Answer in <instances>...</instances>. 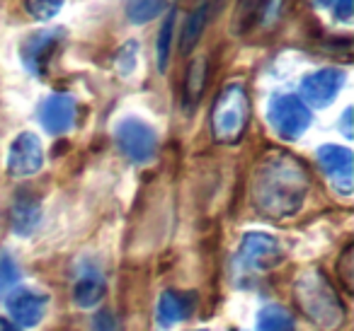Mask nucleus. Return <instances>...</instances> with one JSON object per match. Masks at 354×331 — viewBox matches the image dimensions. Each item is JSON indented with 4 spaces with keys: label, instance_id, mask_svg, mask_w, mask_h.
Returning <instances> with one entry per match:
<instances>
[{
    "label": "nucleus",
    "instance_id": "obj_1",
    "mask_svg": "<svg viewBox=\"0 0 354 331\" xmlns=\"http://www.w3.org/2000/svg\"><path fill=\"white\" fill-rule=\"evenodd\" d=\"M308 194V172L286 152H270L257 165L252 179L255 208L267 218H289L304 205Z\"/></svg>",
    "mask_w": 354,
    "mask_h": 331
},
{
    "label": "nucleus",
    "instance_id": "obj_2",
    "mask_svg": "<svg viewBox=\"0 0 354 331\" xmlns=\"http://www.w3.org/2000/svg\"><path fill=\"white\" fill-rule=\"evenodd\" d=\"M296 302L301 312L313 321L318 329L335 331L344 324V305L335 292L333 283L320 271H308L294 285Z\"/></svg>",
    "mask_w": 354,
    "mask_h": 331
},
{
    "label": "nucleus",
    "instance_id": "obj_3",
    "mask_svg": "<svg viewBox=\"0 0 354 331\" xmlns=\"http://www.w3.org/2000/svg\"><path fill=\"white\" fill-rule=\"evenodd\" d=\"M250 121V99L241 83H231L221 90L212 109V133L221 146H233L243 138Z\"/></svg>",
    "mask_w": 354,
    "mask_h": 331
},
{
    "label": "nucleus",
    "instance_id": "obj_4",
    "mask_svg": "<svg viewBox=\"0 0 354 331\" xmlns=\"http://www.w3.org/2000/svg\"><path fill=\"white\" fill-rule=\"evenodd\" d=\"M114 138H117V146L124 152V157L136 162V165H146V162H151L156 157V131L146 121H141V119H124V121H119Z\"/></svg>",
    "mask_w": 354,
    "mask_h": 331
},
{
    "label": "nucleus",
    "instance_id": "obj_5",
    "mask_svg": "<svg viewBox=\"0 0 354 331\" xmlns=\"http://www.w3.org/2000/svg\"><path fill=\"white\" fill-rule=\"evenodd\" d=\"M270 123L277 136L284 141H296L304 136L310 123V109L296 94H279L270 104Z\"/></svg>",
    "mask_w": 354,
    "mask_h": 331
},
{
    "label": "nucleus",
    "instance_id": "obj_6",
    "mask_svg": "<svg viewBox=\"0 0 354 331\" xmlns=\"http://www.w3.org/2000/svg\"><path fill=\"white\" fill-rule=\"evenodd\" d=\"M6 307L12 324H17L20 329H32L44 319L46 307H49V295L32 290V288H17V290H10L6 295Z\"/></svg>",
    "mask_w": 354,
    "mask_h": 331
},
{
    "label": "nucleus",
    "instance_id": "obj_7",
    "mask_svg": "<svg viewBox=\"0 0 354 331\" xmlns=\"http://www.w3.org/2000/svg\"><path fill=\"white\" fill-rule=\"evenodd\" d=\"M318 162L325 174H328L330 184H333L339 194H344V196L352 194V177H354L352 150H347V148H342V146H323L318 150Z\"/></svg>",
    "mask_w": 354,
    "mask_h": 331
},
{
    "label": "nucleus",
    "instance_id": "obj_8",
    "mask_svg": "<svg viewBox=\"0 0 354 331\" xmlns=\"http://www.w3.org/2000/svg\"><path fill=\"white\" fill-rule=\"evenodd\" d=\"M44 165V150L35 133H20L8 152V172L12 177H32Z\"/></svg>",
    "mask_w": 354,
    "mask_h": 331
},
{
    "label": "nucleus",
    "instance_id": "obj_9",
    "mask_svg": "<svg viewBox=\"0 0 354 331\" xmlns=\"http://www.w3.org/2000/svg\"><path fill=\"white\" fill-rule=\"evenodd\" d=\"M241 259L255 271H270L281 263V247L272 234L248 232L241 242Z\"/></svg>",
    "mask_w": 354,
    "mask_h": 331
},
{
    "label": "nucleus",
    "instance_id": "obj_10",
    "mask_svg": "<svg viewBox=\"0 0 354 331\" xmlns=\"http://www.w3.org/2000/svg\"><path fill=\"white\" fill-rule=\"evenodd\" d=\"M61 41H64V32L61 30L35 32V34L27 37L25 44H22V63H25L35 75L46 73L51 56L56 54Z\"/></svg>",
    "mask_w": 354,
    "mask_h": 331
},
{
    "label": "nucleus",
    "instance_id": "obj_11",
    "mask_svg": "<svg viewBox=\"0 0 354 331\" xmlns=\"http://www.w3.org/2000/svg\"><path fill=\"white\" fill-rule=\"evenodd\" d=\"M78 117V107H75V99L71 94L56 92L41 102L39 107V121L51 136H61V133H68L75 123Z\"/></svg>",
    "mask_w": 354,
    "mask_h": 331
},
{
    "label": "nucleus",
    "instance_id": "obj_12",
    "mask_svg": "<svg viewBox=\"0 0 354 331\" xmlns=\"http://www.w3.org/2000/svg\"><path fill=\"white\" fill-rule=\"evenodd\" d=\"M344 83V73L337 68H323L310 73L308 78L301 83V92H304V99L313 107H328L337 92L342 90Z\"/></svg>",
    "mask_w": 354,
    "mask_h": 331
},
{
    "label": "nucleus",
    "instance_id": "obj_13",
    "mask_svg": "<svg viewBox=\"0 0 354 331\" xmlns=\"http://www.w3.org/2000/svg\"><path fill=\"white\" fill-rule=\"evenodd\" d=\"M104 295V276L95 266H83V271L75 276L73 283V300L78 307L88 310L95 307Z\"/></svg>",
    "mask_w": 354,
    "mask_h": 331
},
{
    "label": "nucleus",
    "instance_id": "obj_14",
    "mask_svg": "<svg viewBox=\"0 0 354 331\" xmlns=\"http://www.w3.org/2000/svg\"><path fill=\"white\" fill-rule=\"evenodd\" d=\"M192 307L194 302L189 295H180V292H170V290L162 292L160 300H158V324L162 329H170V326L187 319Z\"/></svg>",
    "mask_w": 354,
    "mask_h": 331
},
{
    "label": "nucleus",
    "instance_id": "obj_15",
    "mask_svg": "<svg viewBox=\"0 0 354 331\" xmlns=\"http://www.w3.org/2000/svg\"><path fill=\"white\" fill-rule=\"evenodd\" d=\"M41 220L39 201L35 196H17L15 205H12V230L22 237L32 234Z\"/></svg>",
    "mask_w": 354,
    "mask_h": 331
},
{
    "label": "nucleus",
    "instance_id": "obj_16",
    "mask_svg": "<svg viewBox=\"0 0 354 331\" xmlns=\"http://www.w3.org/2000/svg\"><path fill=\"white\" fill-rule=\"evenodd\" d=\"M204 85H207V59H197L192 61L187 70V78H185V88H183V102L187 107V112H192L194 104L202 99Z\"/></svg>",
    "mask_w": 354,
    "mask_h": 331
},
{
    "label": "nucleus",
    "instance_id": "obj_17",
    "mask_svg": "<svg viewBox=\"0 0 354 331\" xmlns=\"http://www.w3.org/2000/svg\"><path fill=\"white\" fill-rule=\"evenodd\" d=\"M257 331H296L294 317L281 305H267L257 312Z\"/></svg>",
    "mask_w": 354,
    "mask_h": 331
},
{
    "label": "nucleus",
    "instance_id": "obj_18",
    "mask_svg": "<svg viewBox=\"0 0 354 331\" xmlns=\"http://www.w3.org/2000/svg\"><path fill=\"white\" fill-rule=\"evenodd\" d=\"M207 17H209L207 3L199 6L197 10H192V15L187 17V22H185V27H183V39H180V51H183V54H189V51L199 44L204 27H207Z\"/></svg>",
    "mask_w": 354,
    "mask_h": 331
},
{
    "label": "nucleus",
    "instance_id": "obj_19",
    "mask_svg": "<svg viewBox=\"0 0 354 331\" xmlns=\"http://www.w3.org/2000/svg\"><path fill=\"white\" fill-rule=\"evenodd\" d=\"M165 8V0H127V17L133 25H146L156 20Z\"/></svg>",
    "mask_w": 354,
    "mask_h": 331
},
{
    "label": "nucleus",
    "instance_id": "obj_20",
    "mask_svg": "<svg viewBox=\"0 0 354 331\" xmlns=\"http://www.w3.org/2000/svg\"><path fill=\"white\" fill-rule=\"evenodd\" d=\"M172 30H175V10L167 12L165 22H162V30L158 34V70L165 73L167 61H170V41H172Z\"/></svg>",
    "mask_w": 354,
    "mask_h": 331
},
{
    "label": "nucleus",
    "instance_id": "obj_21",
    "mask_svg": "<svg viewBox=\"0 0 354 331\" xmlns=\"http://www.w3.org/2000/svg\"><path fill=\"white\" fill-rule=\"evenodd\" d=\"M20 281V268L10 254H0V297H6L12 290V285Z\"/></svg>",
    "mask_w": 354,
    "mask_h": 331
},
{
    "label": "nucleus",
    "instance_id": "obj_22",
    "mask_svg": "<svg viewBox=\"0 0 354 331\" xmlns=\"http://www.w3.org/2000/svg\"><path fill=\"white\" fill-rule=\"evenodd\" d=\"M64 0H25V8L37 20H51L61 10Z\"/></svg>",
    "mask_w": 354,
    "mask_h": 331
},
{
    "label": "nucleus",
    "instance_id": "obj_23",
    "mask_svg": "<svg viewBox=\"0 0 354 331\" xmlns=\"http://www.w3.org/2000/svg\"><path fill=\"white\" fill-rule=\"evenodd\" d=\"M117 70L122 75H129L133 70V66H136V44L133 41H129L124 49H119V54H117Z\"/></svg>",
    "mask_w": 354,
    "mask_h": 331
},
{
    "label": "nucleus",
    "instance_id": "obj_24",
    "mask_svg": "<svg viewBox=\"0 0 354 331\" xmlns=\"http://www.w3.org/2000/svg\"><path fill=\"white\" fill-rule=\"evenodd\" d=\"M95 331H117V321H114V317L109 314V312H100L97 317H95Z\"/></svg>",
    "mask_w": 354,
    "mask_h": 331
},
{
    "label": "nucleus",
    "instance_id": "obj_25",
    "mask_svg": "<svg viewBox=\"0 0 354 331\" xmlns=\"http://www.w3.org/2000/svg\"><path fill=\"white\" fill-rule=\"evenodd\" d=\"M335 12L339 20H349L352 17V0H335Z\"/></svg>",
    "mask_w": 354,
    "mask_h": 331
},
{
    "label": "nucleus",
    "instance_id": "obj_26",
    "mask_svg": "<svg viewBox=\"0 0 354 331\" xmlns=\"http://www.w3.org/2000/svg\"><path fill=\"white\" fill-rule=\"evenodd\" d=\"M0 331H20V326L12 324V321L6 319V317H0Z\"/></svg>",
    "mask_w": 354,
    "mask_h": 331
},
{
    "label": "nucleus",
    "instance_id": "obj_27",
    "mask_svg": "<svg viewBox=\"0 0 354 331\" xmlns=\"http://www.w3.org/2000/svg\"><path fill=\"white\" fill-rule=\"evenodd\" d=\"M320 3H335V0H320Z\"/></svg>",
    "mask_w": 354,
    "mask_h": 331
}]
</instances>
